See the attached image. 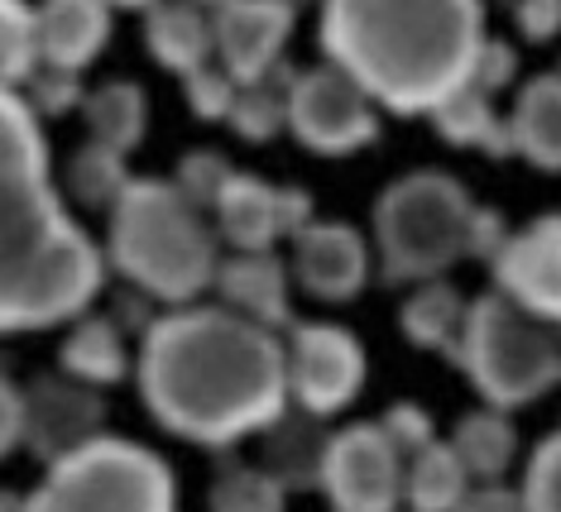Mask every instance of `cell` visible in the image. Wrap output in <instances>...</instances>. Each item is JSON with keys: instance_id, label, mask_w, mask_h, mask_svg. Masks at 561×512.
<instances>
[{"instance_id": "cell-1", "label": "cell", "mask_w": 561, "mask_h": 512, "mask_svg": "<svg viewBox=\"0 0 561 512\" xmlns=\"http://www.w3.org/2000/svg\"><path fill=\"white\" fill-rule=\"evenodd\" d=\"M139 398L169 437L231 451L288 412L284 336L216 302L154 316L139 336Z\"/></svg>"}, {"instance_id": "cell-2", "label": "cell", "mask_w": 561, "mask_h": 512, "mask_svg": "<svg viewBox=\"0 0 561 512\" xmlns=\"http://www.w3.org/2000/svg\"><path fill=\"white\" fill-rule=\"evenodd\" d=\"M322 54L341 68L375 110L427 115L470 82L484 48V10L470 0L446 5H360L322 10Z\"/></svg>"}, {"instance_id": "cell-3", "label": "cell", "mask_w": 561, "mask_h": 512, "mask_svg": "<svg viewBox=\"0 0 561 512\" xmlns=\"http://www.w3.org/2000/svg\"><path fill=\"white\" fill-rule=\"evenodd\" d=\"M106 288V249L62 207L54 173L0 168V336L72 326Z\"/></svg>"}, {"instance_id": "cell-4", "label": "cell", "mask_w": 561, "mask_h": 512, "mask_svg": "<svg viewBox=\"0 0 561 512\" xmlns=\"http://www.w3.org/2000/svg\"><path fill=\"white\" fill-rule=\"evenodd\" d=\"M106 268H116L145 302L178 312L211 292L221 240L169 177H135L106 221Z\"/></svg>"}, {"instance_id": "cell-5", "label": "cell", "mask_w": 561, "mask_h": 512, "mask_svg": "<svg viewBox=\"0 0 561 512\" xmlns=\"http://www.w3.org/2000/svg\"><path fill=\"white\" fill-rule=\"evenodd\" d=\"M476 201L442 168L403 173L375 201V259L389 283H437L466 259Z\"/></svg>"}, {"instance_id": "cell-6", "label": "cell", "mask_w": 561, "mask_h": 512, "mask_svg": "<svg viewBox=\"0 0 561 512\" xmlns=\"http://www.w3.org/2000/svg\"><path fill=\"white\" fill-rule=\"evenodd\" d=\"M456 364L484 398V407L514 412L561 383V330L518 312L504 292L490 288L470 302Z\"/></svg>"}, {"instance_id": "cell-7", "label": "cell", "mask_w": 561, "mask_h": 512, "mask_svg": "<svg viewBox=\"0 0 561 512\" xmlns=\"http://www.w3.org/2000/svg\"><path fill=\"white\" fill-rule=\"evenodd\" d=\"M34 512H178V475L159 451L101 437L44 469L30 489Z\"/></svg>"}, {"instance_id": "cell-8", "label": "cell", "mask_w": 561, "mask_h": 512, "mask_svg": "<svg viewBox=\"0 0 561 512\" xmlns=\"http://www.w3.org/2000/svg\"><path fill=\"white\" fill-rule=\"evenodd\" d=\"M284 369L288 407H298L317 421H331L360 398L369 360L355 330L336 322H298L284 330Z\"/></svg>"}, {"instance_id": "cell-9", "label": "cell", "mask_w": 561, "mask_h": 512, "mask_svg": "<svg viewBox=\"0 0 561 512\" xmlns=\"http://www.w3.org/2000/svg\"><path fill=\"white\" fill-rule=\"evenodd\" d=\"M288 135L308 153L322 159H346L379 139V110L341 68L317 62V68L293 72L288 86Z\"/></svg>"}, {"instance_id": "cell-10", "label": "cell", "mask_w": 561, "mask_h": 512, "mask_svg": "<svg viewBox=\"0 0 561 512\" xmlns=\"http://www.w3.org/2000/svg\"><path fill=\"white\" fill-rule=\"evenodd\" d=\"M331 512H403V455L379 421L331 431L322 484Z\"/></svg>"}, {"instance_id": "cell-11", "label": "cell", "mask_w": 561, "mask_h": 512, "mask_svg": "<svg viewBox=\"0 0 561 512\" xmlns=\"http://www.w3.org/2000/svg\"><path fill=\"white\" fill-rule=\"evenodd\" d=\"M312 221L317 216L308 191L254 173H236L211 207V230L216 240L231 245V254H270L278 240H298Z\"/></svg>"}, {"instance_id": "cell-12", "label": "cell", "mask_w": 561, "mask_h": 512, "mask_svg": "<svg viewBox=\"0 0 561 512\" xmlns=\"http://www.w3.org/2000/svg\"><path fill=\"white\" fill-rule=\"evenodd\" d=\"M101 437H106V398L96 388L58 369L24 383V451L44 469Z\"/></svg>"}, {"instance_id": "cell-13", "label": "cell", "mask_w": 561, "mask_h": 512, "mask_svg": "<svg viewBox=\"0 0 561 512\" xmlns=\"http://www.w3.org/2000/svg\"><path fill=\"white\" fill-rule=\"evenodd\" d=\"M490 268L494 292H504L518 312L561 326V211H547L514 230Z\"/></svg>"}, {"instance_id": "cell-14", "label": "cell", "mask_w": 561, "mask_h": 512, "mask_svg": "<svg viewBox=\"0 0 561 512\" xmlns=\"http://www.w3.org/2000/svg\"><path fill=\"white\" fill-rule=\"evenodd\" d=\"M211 38H216V68L236 86L264 82L284 68V48L293 38V10L278 0H231L211 5Z\"/></svg>"}, {"instance_id": "cell-15", "label": "cell", "mask_w": 561, "mask_h": 512, "mask_svg": "<svg viewBox=\"0 0 561 512\" xmlns=\"http://www.w3.org/2000/svg\"><path fill=\"white\" fill-rule=\"evenodd\" d=\"M369 240L351 221H312L293 240V283L312 302H355L369 283Z\"/></svg>"}, {"instance_id": "cell-16", "label": "cell", "mask_w": 561, "mask_h": 512, "mask_svg": "<svg viewBox=\"0 0 561 512\" xmlns=\"http://www.w3.org/2000/svg\"><path fill=\"white\" fill-rule=\"evenodd\" d=\"M211 292H216V306L274 330V336L284 326H293V274L274 249L270 254H221Z\"/></svg>"}, {"instance_id": "cell-17", "label": "cell", "mask_w": 561, "mask_h": 512, "mask_svg": "<svg viewBox=\"0 0 561 512\" xmlns=\"http://www.w3.org/2000/svg\"><path fill=\"white\" fill-rule=\"evenodd\" d=\"M111 15L106 5L92 0H54V5H34V44H39V68L82 77L111 44Z\"/></svg>"}, {"instance_id": "cell-18", "label": "cell", "mask_w": 561, "mask_h": 512, "mask_svg": "<svg viewBox=\"0 0 561 512\" xmlns=\"http://www.w3.org/2000/svg\"><path fill=\"white\" fill-rule=\"evenodd\" d=\"M130 340L116 326V316H96L87 312L68 326V336L58 345V374L87 383V388H116V383L130 379Z\"/></svg>"}, {"instance_id": "cell-19", "label": "cell", "mask_w": 561, "mask_h": 512, "mask_svg": "<svg viewBox=\"0 0 561 512\" xmlns=\"http://www.w3.org/2000/svg\"><path fill=\"white\" fill-rule=\"evenodd\" d=\"M508 144L542 173H561V72H538L523 82L508 110Z\"/></svg>"}, {"instance_id": "cell-20", "label": "cell", "mask_w": 561, "mask_h": 512, "mask_svg": "<svg viewBox=\"0 0 561 512\" xmlns=\"http://www.w3.org/2000/svg\"><path fill=\"white\" fill-rule=\"evenodd\" d=\"M327 445H331L327 421L288 407V412L264 431V465L260 469L274 475L284 493L317 489V484H322V465H327Z\"/></svg>"}, {"instance_id": "cell-21", "label": "cell", "mask_w": 561, "mask_h": 512, "mask_svg": "<svg viewBox=\"0 0 561 512\" xmlns=\"http://www.w3.org/2000/svg\"><path fill=\"white\" fill-rule=\"evenodd\" d=\"M145 44L159 68L183 82V77H193L197 68L216 62L211 10L207 5H149L145 10Z\"/></svg>"}, {"instance_id": "cell-22", "label": "cell", "mask_w": 561, "mask_h": 512, "mask_svg": "<svg viewBox=\"0 0 561 512\" xmlns=\"http://www.w3.org/2000/svg\"><path fill=\"white\" fill-rule=\"evenodd\" d=\"M466 316H470V302L446 283V278H437V283H417L403 298L399 330H403L408 345H417V350H432V354L456 360L461 336H466Z\"/></svg>"}, {"instance_id": "cell-23", "label": "cell", "mask_w": 561, "mask_h": 512, "mask_svg": "<svg viewBox=\"0 0 561 512\" xmlns=\"http://www.w3.org/2000/svg\"><path fill=\"white\" fill-rule=\"evenodd\" d=\"M82 120H87V144H101L121 159L145 144V130H149V96L139 82H101L87 92L82 101Z\"/></svg>"}, {"instance_id": "cell-24", "label": "cell", "mask_w": 561, "mask_h": 512, "mask_svg": "<svg viewBox=\"0 0 561 512\" xmlns=\"http://www.w3.org/2000/svg\"><path fill=\"white\" fill-rule=\"evenodd\" d=\"M446 445L456 451L470 484H500L508 475V465L518 459V427L508 412L480 407V412H466L456 421V431Z\"/></svg>"}, {"instance_id": "cell-25", "label": "cell", "mask_w": 561, "mask_h": 512, "mask_svg": "<svg viewBox=\"0 0 561 512\" xmlns=\"http://www.w3.org/2000/svg\"><path fill=\"white\" fill-rule=\"evenodd\" d=\"M432 125H437V135L456 149H484V153H494V159L514 153V144H508V115L494 110V96H484L480 86H470V82L432 110Z\"/></svg>"}, {"instance_id": "cell-26", "label": "cell", "mask_w": 561, "mask_h": 512, "mask_svg": "<svg viewBox=\"0 0 561 512\" xmlns=\"http://www.w3.org/2000/svg\"><path fill=\"white\" fill-rule=\"evenodd\" d=\"M470 489V475L446 441L403 459V512H456Z\"/></svg>"}, {"instance_id": "cell-27", "label": "cell", "mask_w": 561, "mask_h": 512, "mask_svg": "<svg viewBox=\"0 0 561 512\" xmlns=\"http://www.w3.org/2000/svg\"><path fill=\"white\" fill-rule=\"evenodd\" d=\"M288 86H293V68L284 62L278 72H270L264 82H250L236 92V106L226 115V125L250 139V144H270L274 135L288 130Z\"/></svg>"}, {"instance_id": "cell-28", "label": "cell", "mask_w": 561, "mask_h": 512, "mask_svg": "<svg viewBox=\"0 0 561 512\" xmlns=\"http://www.w3.org/2000/svg\"><path fill=\"white\" fill-rule=\"evenodd\" d=\"M135 177L125 168L121 153L101 149V144H82L78 153L68 159V177H62V187H68V197L78 201L87 211H116V201L125 197V187H130Z\"/></svg>"}, {"instance_id": "cell-29", "label": "cell", "mask_w": 561, "mask_h": 512, "mask_svg": "<svg viewBox=\"0 0 561 512\" xmlns=\"http://www.w3.org/2000/svg\"><path fill=\"white\" fill-rule=\"evenodd\" d=\"M288 493L278 489L274 475H264L260 465H231L216 469L211 493H207V512H284Z\"/></svg>"}, {"instance_id": "cell-30", "label": "cell", "mask_w": 561, "mask_h": 512, "mask_svg": "<svg viewBox=\"0 0 561 512\" xmlns=\"http://www.w3.org/2000/svg\"><path fill=\"white\" fill-rule=\"evenodd\" d=\"M39 68V44H34V5H10L0 0V92H20Z\"/></svg>"}, {"instance_id": "cell-31", "label": "cell", "mask_w": 561, "mask_h": 512, "mask_svg": "<svg viewBox=\"0 0 561 512\" xmlns=\"http://www.w3.org/2000/svg\"><path fill=\"white\" fill-rule=\"evenodd\" d=\"M236 173L240 168L226 159L221 149H193V153H183V163H178V173L169 177V183L178 187V197L193 201V207L207 216L216 201H221V191H226V183H231Z\"/></svg>"}, {"instance_id": "cell-32", "label": "cell", "mask_w": 561, "mask_h": 512, "mask_svg": "<svg viewBox=\"0 0 561 512\" xmlns=\"http://www.w3.org/2000/svg\"><path fill=\"white\" fill-rule=\"evenodd\" d=\"M518 498L523 512H561V427L528 455Z\"/></svg>"}, {"instance_id": "cell-33", "label": "cell", "mask_w": 561, "mask_h": 512, "mask_svg": "<svg viewBox=\"0 0 561 512\" xmlns=\"http://www.w3.org/2000/svg\"><path fill=\"white\" fill-rule=\"evenodd\" d=\"M20 96L39 120H58V115H68V110H82L87 86H82V77H72V72L34 68V77L20 86Z\"/></svg>"}, {"instance_id": "cell-34", "label": "cell", "mask_w": 561, "mask_h": 512, "mask_svg": "<svg viewBox=\"0 0 561 512\" xmlns=\"http://www.w3.org/2000/svg\"><path fill=\"white\" fill-rule=\"evenodd\" d=\"M379 431L393 441V451L403 459H413L417 451H427V445L437 441V421H432V412L417 403H393L389 412L379 417Z\"/></svg>"}, {"instance_id": "cell-35", "label": "cell", "mask_w": 561, "mask_h": 512, "mask_svg": "<svg viewBox=\"0 0 561 512\" xmlns=\"http://www.w3.org/2000/svg\"><path fill=\"white\" fill-rule=\"evenodd\" d=\"M183 92H187V106H193L197 120H226L240 86L216 68V62H207V68H197L193 77H183Z\"/></svg>"}, {"instance_id": "cell-36", "label": "cell", "mask_w": 561, "mask_h": 512, "mask_svg": "<svg viewBox=\"0 0 561 512\" xmlns=\"http://www.w3.org/2000/svg\"><path fill=\"white\" fill-rule=\"evenodd\" d=\"M514 72H518V54H514V44H504V38H484V48H480L476 68H470V86H480L484 96H500L504 86L514 82Z\"/></svg>"}, {"instance_id": "cell-37", "label": "cell", "mask_w": 561, "mask_h": 512, "mask_svg": "<svg viewBox=\"0 0 561 512\" xmlns=\"http://www.w3.org/2000/svg\"><path fill=\"white\" fill-rule=\"evenodd\" d=\"M514 230L504 225V216L494 207H476V221H470V240H466V259H500V249L508 245Z\"/></svg>"}, {"instance_id": "cell-38", "label": "cell", "mask_w": 561, "mask_h": 512, "mask_svg": "<svg viewBox=\"0 0 561 512\" xmlns=\"http://www.w3.org/2000/svg\"><path fill=\"white\" fill-rule=\"evenodd\" d=\"M24 445V388L10 374H0V459H10Z\"/></svg>"}, {"instance_id": "cell-39", "label": "cell", "mask_w": 561, "mask_h": 512, "mask_svg": "<svg viewBox=\"0 0 561 512\" xmlns=\"http://www.w3.org/2000/svg\"><path fill=\"white\" fill-rule=\"evenodd\" d=\"M514 24L528 44H547V38L561 34V0H528V5L514 10Z\"/></svg>"}, {"instance_id": "cell-40", "label": "cell", "mask_w": 561, "mask_h": 512, "mask_svg": "<svg viewBox=\"0 0 561 512\" xmlns=\"http://www.w3.org/2000/svg\"><path fill=\"white\" fill-rule=\"evenodd\" d=\"M456 512H523V498L514 484H470Z\"/></svg>"}, {"instance_id": "cell-41", "label": "cell", "mask_w": 561, "mask_h": 512, "mask_svg": "<svg viewBox=\"0 0 561 512\" xmlns=\"http://www.w3.org/2000/svg\"><path fill=\"white\" fill-rule=\"evenodd\" d=\"M0 512H34V508H30V493H20V489H0Z\"/></svg>"}]
</instances>
